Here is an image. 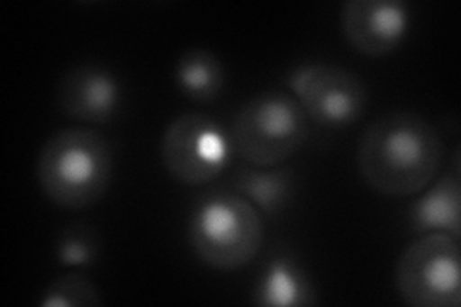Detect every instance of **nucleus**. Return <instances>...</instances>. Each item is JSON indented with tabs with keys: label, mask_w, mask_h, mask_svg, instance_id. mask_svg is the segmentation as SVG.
I'll use <instances>...</instances> for the list:
<instances>
[{
	"label": "nucleus",
	"mask_w": 461,
	"mask_h": 307,
	"mask_svg": "<svg viewBox=\"0 0 461 307\" xmlns=\"http://www.w3.org/2000/svg\"><path fill=\"white\" fill-rule=\"evenodd\" d=\"M286 86L310 122L335 131L362 120L369 98L357 73L327 62L298 64L288 71Z\"/></svg>",
	"instance_id": "nucleus-7"
},
{
	"label": "nucleus",
	"mask_w": 461,
	"mask_h": 307,
	"mask_svg": "<svg viewBox=\"0 0 461 307\" xmlns=\"http://www.w3.org/2000/svg\"><path fill=\"white\" fill-rule=\"evenodd\" d=\"M186 237L206 267L239 271L262 250L264 217L235 190H210L194 202Z\"/></svg>",
	"instance_id": "nucleus-3"
},
{
	"label": "nucleus",
	"mask_w": 461,
	"mask_h": 307,
	"mask_svg": "<svg viewBox=\"0 0 461 307\" xmlns=\"http://www.w3.org/2000/svg\"><path fill=\"white\" fill-rule=\"evenodd\" d=\"M408 208V227L413 235L448 232L461 239V179L459 173H444L423 188Z\"/></svg>",
	"instance_id": "nucleus-11"
},
{
	"label": "nucleus",
	"mask_w": 461,
	"mask_h": 307,
	"mask_svg": "<svg viewBox=\"0 0 461 307\" xmlns=\"http://www.w3.org/2000/svg\"><path fill=\"white\" fill-rule=\"evenodd\" d=\"M342 35L364 56L396 52L411 29V10L403 0H348L340 12Z\"/></svg>",
	"instance_id": "nucleus-8"
},
{
	"label": "nucleus",
	"mask_w": 461,
	"mask_h": 307,
	"mask_svg": "<svg viewBox=\"0 0 461 307\" xmlns=\"http://www.w3.org/2000/svg\"><path fill=\"white\" fill-rule=\"evenodd\" d=\"M173 79L185 98L198 104L218 100L225 89V68L208 49L185 50L173 68Z\"/></svg>",
	"instance_id": "nucleus-13"
},
{
	"label": "nucleus",
	"mask_w": 461,
	"mask_h": 307,
	"mask_svg": "<svg viewBox=\"0 0 461 307\" xmlns=\"http://www.w3.org/2000/svg\"><path fill=\"white\" fill-rule=\"evenodd\" d=\"M123 106V86L112 69L79 64L66 71L58 86V108L86 127L110 125Z\"/></svg>",
	"instance_id": "nucleus-9"
},
{
	"label": "nucleus",
	"mask_w": 461,
	"mask_h": 307,
	"mask_svg": "<svg viewBox=\"0 0 461 307\" xmlns=\"http://www.w3.org/2000/svg\"><path fill=\"white\" fill-rule=\"evenodd\" d=\"M235 154L256 167L285 166L310 137V118L286 91H264L249 98L230 123Z\"/></svg>",
	"instance_id": "nucleus-4"
},
{
	"label": "nucleus",
	"mask_w": 461,
	"mask_h": 307,
	"mask_svg": "<svg viewBox=\"0 0 461 307\" xmlns=\"http://www.w3.org/2000/svg\"><path fill=\"white\" fill-rule=\"evenodd\" d=\"M41 307H98L103 305L98 286L83 273H66L52 279L39 298Z\"/></svg>",
	"instance_id": "nucleus-14"
},
{
	"label": "nucleus",
	"mask_w": 461,
	"mask_h": 307,
	"mask_svg": "<svg viewBox=\"0 0 461 307\" xmlns=\"http://www.w3.org/2000/svg\"><path fill=\"white\" fill-rule=\"evenodd\" d=\"M230 131L208 113L186 112L173 118L162 135L160 159L173 179L200 186L223 175L235 158Z\"/></svg>",
	"instance_id": "nucleus-6"
},
{
	"label": "nucleus",
	"mask_w": 461,
	"mask_h": 307,
	"mask_svg": "<svg viewBox=\"0 0 461 307\" xmlns=\"http://www.w3.org/2000/svg\"><path fill=\"white\" fill-rule=\"evenodd\" d=\"M35 173L42 194L54 206L91 208L112 183V144L95 127H64L42 142Z\"/></svg>",
	"instance_id": "nucleus-2"
},
{
	"label": "nucleus",
	"mask_w": 461,
	"mask_h": 307,
	"mask_svg": "<svg viewBox=\"0 0 461 307\" xmlns=\"http://www.w3.org/2000/svg\"><path fill=\"white\" fill-rule=\"evenodd\" d=\"M444 159L442 137L415 112L381 115L359 137L356 164L364 183L384 196L420 194L438 177Z\"/></svg>",
	"instance_id": "nucleus-1"
},
{
	"label": "nucleus",
	"mask_w": 461,
	"mask_h": 307,
	"mask_svg": "<svg viewBox=\"0 0 461 307\" xmlns=\"http://www.w3.org/2000/svg\"><path fill=\"white\" fill-rule=\"evenodd\" d=\"M230 183V190L247 198L267 219L283 215L296 193V173L286 166L256 167L247 164L233 173Z\"/></svg>",
	"instance_id": "nucleus-12"
},
{
	"label": "nucleus",
	"mask_w": 461,
	"mask_h": 307,
	"mask_svg": "<svg viewBox=\"0 0 461 307\" xmlns=\"http://www.w3.org/2000/svg\"><path fill=\"white\" fill-rule=\"evenodd\" d=\"M252 302L264 307H310L320 298L306 267L293 254L277 252L259 271Z\"/></svg>",
	"instance_id": "nucleus-10"
},
{
	"label": "nucleus",
	"mask_w": 461,
	"mask_h": 307,
	"mask_svg": "<svg viewBox=\"0 0 461 307\" xmlns=\"http://www.w3.org/2000/svg\"><path fill=\"white\" fill-rule=\"evenodd\" d=\"M394 284L400 300L410 307H459V239L448 232L417 235L396 261Z\"/></svg>",
	"instance_id": "nucleus-5"
},
{
	"label": "nucleus",
	"mask_w": 461,
	"mask_h": 307,
	"mask_svg": "<svg viewBox=\"0 0 461 307\" xmlns=\"http://www.w3.org/2000/svg\"><path fill=\"white\" fill-rule=\"evenodd\" d=\"M100 252V240L91 225L74 223L62 229L56 239L54 254L58 263L66 269L93 267Z\"/></svg>",
	"instance_id": "nucleus-15"
}]
</instances>
